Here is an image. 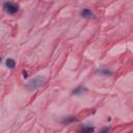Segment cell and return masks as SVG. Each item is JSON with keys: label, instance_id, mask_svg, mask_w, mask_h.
<instances>
[{"label": "cell", "instance_id": "1", "mask_svg": "<svg viewBox=\"0 0 133 133\" xmlns=\"http://www.w3.org/2000/svg\"><path fill=\"white\" fill-rule=\"evenodd\" d=\"M46 81V78L43 76H36L34 78H32L31 80L28 81V83L26 84V89L27 90H34L38 87H41Z\"/></svg>", "mask_w": 133, "mask_h": 133}, {"label": "cell", "instance_id": "2", "mask_svg": "<svg viewBox=\"0 0 133 133\" xmlns=\"http://www.w3.org/2000/svg\"><path fill=\"white\" fill-rule=\"evenodd\" d=\"M3 7H4V9H5L6 12L11 14V15L16 14L19 10V5L16 4V3H14V2H5L3 4Z\"/></svg>", "mask_w": 133, "mask_h": 133}, {"label": "cell", "instance_id": "3", "mask_svg": "<svg viewBox=\"0 0 133 133\" xmlns=\"http://www.w3.org/2000/svg\"><path fill=\"white\" fill-rule=\"evenodd\" d=\"M80 15L83 17V18H92L94 17V14L91 12V10H89V9H87V8H84V9H82L81 10V12H80Z\"/></svg>", "mask_w": 133, "mask_h": 133}, {"label": "cell", "instance_id": "4", "mask_svg": "<svg viewBox=\"0 0 133 133\" xmlns=\"http://www.w3.org/2000/svg\"><path fill=\"white\" fill-rule=\"evenodd\" d=\"M85 90H86L85 87H83V86H78L77 88H75V89L73 90V95H81V94H83Z\"/></svg>", "mask_w": 133, "mask_h": 133}, {"label": "cell", "instance_id": "5", "mask_svg": "<svg viewBox=\"0 0 133 133\" xmlns=\"http://www.w3.org/2000/svg\"><path fill=\"white\" fill-rule=\"evenodd\" d=\"M74 121H76V117L73 116V115H70V116H66V117L62 118V123H64V124H69V123H72Z\"/></svg>", "mask_w": 133, "mask_h": 133}, {"label": "cell", "instance_id": "6", "mask_svg": "<svg viewBox=\"0 0 133 133\" xmlns=\"http://www.w3.org/2000/svg\"><path fill=\"white\" fill-rule=\"evenodd\" d=\"M92 132H94V127L90 126H85L81 130V133H92Z\"/></svg>", "mask_w": 133, "mask_h": 133}, {"label": "cell", "instance_id": "7", "mask_svg": "<svg viewBox=\"0 0 133 133\" xmlns=\"http://www.w3.org/2000/svg\"><path fill=\"white\" fill-rule=\"evenodd\" d=\"M6 65H7L8 68L12 69V68H15V65H16V62H15V60H14V59L8 58V59L6 60Z\"/></svg>", "mask_w": 133, "mask_h": 133}, {"label": "cell", "instance_id": "8", "mask_svg": "<svg viewBox=\"0 0 133 133\" xmlns=\"http://www.w3.org/2000/svg\"><path fill=\"white\" fill-rule=\"evenodd\" d=\"M97 74H100V75H106V76H108V75H111V74H112V72H111V71H109V70H99V71L97 72Z\"/></svg>", "mask_w": 133, "mask_h": 133}, {"label": "cell", "instance_id": "9", "mask_svg": "<svg viewBox=\"0 0 133 133\" xmlns=\"http://www.w3.org/2000/svg\"><path fill=\"white\" fill-rule=\"evenodd\" d=\"M108 130H109V128H107V127H106V128H104L100 133H106V132H108Z\"/></svg>", "mask_w": 133, "mask_h": 133}, {"label": "cell", "instance_id": "10", "mask_svg": "<svg viewBox=\"0 0 133 133\" xmlns=\"http://www.w3.org/2000/svg\"><path fill=\"white\" fill-rule=\"evenodd\" d=\"M27 76H28V75H27V72H25V71H24V72H23V77H24V78H26Z\"/></svg>", "mask_w": 133, "mask_h": 133}, {"label": "cell", "instance_id": "11", "mask_svg": "<svg viewBox=\"0 0 133 133\" xmlns=\"http://www.w3.org/2000/svg\"><path fill=\"white\" fill-rule=\"evenodd\" d=\"M0 61H1V58H0Z\"/></svg>", "mask_w": 133, "mask_h": 133}]
</instances>
